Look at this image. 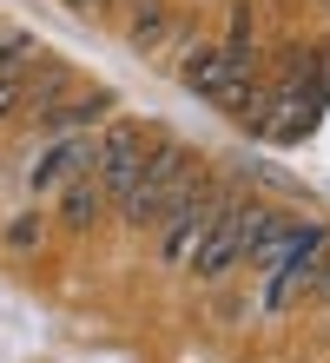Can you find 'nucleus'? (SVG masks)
Here are the masks:
<instances>
[{
    "instance_id": "f257e3e1",
    "label": "nucleus",
    "mask_w": 330,
    "mask_h": 363,
    "mask_svg": "<svg viewBox=\"0 0 330 363\" xmlns=\"http://www.w3.org/2000/svg\"><path fill=\"white\" fill-rule=\"evenodd\" d=\"M185 199H211V185L198 179L192 152H185V145H152L145 165H139V179L119 191V205H113V211H119L132 231H152L172 205H185Z\"/></svg>"
},
{
    "instance_id": "f03ea898",
    "label": "nucleus",
    "mask_w": 330,
    "mask_h": 363,
    "mask_svg": "<svg viewBox=\"0 0 330 363\" xmlns=\"http://www.w3.org/2000/svg\"><path fill=\"white\" fill-rule=\"evenodd\" d=\"M145 152H152V133L139 119H126V113H113L93 133V185L106 191V199L119 205V191L139 179V165H145Z\"/></svg>"
},
{
    "instance_id": "7ed1b4c3",
    "label": "nucleus",
    "mask_w": 330,
    "mask_h": 363,
    "mask_svg": "<svg viewBox=\"0 0 330 363\" xmlns=\"http://www.w3.org/2000/svg\"><path fill=\"white\" fill-rule=\"evenodd\" d=\"M238 218H245V199H218V205H211L205 238H198V251L185 258V271H192V277L218 284L225 271H238V264H245V238H238Z\"/></svg>"
},
{
    "instance_id": "20e7f679",
    "label": "nucleus",
    "mask_w": 330,
    "mask_h": 363,
    "mask_svg": "<svg viewBox=\"0 0 330 363\" xmlns=\"http://www.w3.org/2000/svg\"><path fill=\"white\" fill-rule=\"evenodd\" d=\"M251 73V53H238V47H192L185 53V93H198V99H225L238 79Z\"/></svg>"
},
{
    "instance_id": "39448f33",
    "label": "nucleus",
    "mask_w": 330,
    "mask_h": 363,
    "mask_svg": "<svg viewBox=\"0 0 330 363\" xmlns=\"http://www.w3.org/2000/svg\"><path fill=\"white\" fill-rule=\"evenodd\" d=\"M211 205H218V199H185V205H172L165 218L152 225V238H159L152 251H159L165 264H185L192 251H198V238H205V225H211Z\"/></svg>"
},
{
    "instance_id": "423d86ee",
    "label": "nucleus",
    "mask_w": 330,
    "mask_h": 363,
    "mask_svg": "<svg viewBox=\"0 0 330 363\" xmlns=\"http://www.w3.org/2000/svg\"><path fill=\"white\" fill-rule=\"evenodd\" d=\"M284 231H291V211H277V205H245L238 238H245V264H251V271L284 264Z\"/></svg>"
},
{
    "instance_id": "0eeeda50",
    "label": "nucleus",
    "mask_w": 330,
    "mask_h": 363,
    "mask_svg": "<svg viewBox=\"0 0 330 363\" xmlns=\"http://www.w3.org/2000/svg\"><path fill=\"white\" fill-rule=\"evenodd\" d=\"M79 172H93V139H86V133H53V145L33 159V191L47 199V191H60L66 179H79Z\"/></svg>"
},
{
    "instance_id": "6e6552de",
    "label": "nucleus",
    "mask_w": 330,
    "mask_h": 363,
    "mask_svg": "<svg viewBox=\"0 0 330 363\" xmlns=\"http://www.w3.org/2000/svg\"><path fill=\"white\" fill-rule=\"evenodd\" d=\"M53 211H60V225L73 231V238H86V231H99V218L113 211V199L93 185V172H79V179H66L53 191Z\"/></svg>"
},
{
    "instance_id": "1a4fd4ad",
    "label": "nucleus",
    "mask_w": 330,
    "mask_h": 363,
    "mask_svg": "<svg viewBox=\"0 0 330 363\" xmlns=\"http://www.w3.org/2000/svg\"><path fill=\"white\" fill-rule=\"evenodd\" d=\"M113 113H119V106H113V93H106V86H79V93H66V99L53 106L47 133H99Z\"/></svg>"
},
{
    "instance_id": "9d476101",
    "label": "nucleus",
    "mask_w": 330,
    "mask_h": 363,
    "mask_svg": "<svg viewBox=\"0 0 330 363\" xmlns=\"http://www.w3.org/2000/svg\"><path fill=\"white\" fill-rule=\"evenodd\" d=\"M304 297H311V271H297V264H271L264 271V311H297Z\"/></svg>"
},
{
    "instance_id": "9b49d317",
    "label": "nucleus",
    "mask_w": 330,
    "mask_h": 363,
    "mask_svg": "<svg viewBox=\"0 0 330 363\" xmlns=\"http://www.w3.org/2000/svg\"><path fill=\"white\" fill-rule=\"evenodd\" d=\"M40 67V40L20 27H0V73H33Z\"/></svg>"
},
{
    "instance_id": "f8f14e48",
    "label": "nucleus",
    "mask_w": 330,
    "mask_h": 363,
    "mask_svg": "<svg viewBox=\"0 0 330 363\" xmlns=\"http://www.w3.org/2000/svg\"><path fill=\"white\" fill-rule=\"evenodd\" d=\"M165 33H172V20H165V7L152 0V7H139L132 13V47L139 53H152V47H165Z\"/></svg>"
},
{
    "instance_id": "ddd939ff",
    "label": "nucleus",
    "mask_w": 330,
    "mask_h": 363,
    "mask_svg": "<svg viewBox=\"0 0 330 363\" xmlns=\"http://www.w3.org/2000/svg\"><path fill=\"white\" fill-rule=\"evenodd\" d=\"M40 238H47V225H40L33 211H20V218L7 225V245L20 251V258H27V251H40Z\"/></svg>"
},
{
    "instance_id": "4468645a",
    "label": "nucleus",
    "mask_w": 330,
    "mask_h": 363,
    "mask_svg": "<svg viewBox=\"0 0 330 363\" xmlns=\"http://www.w3.org/2000/svg\"><path fill=\"white\" fill-rule=\"evenodd\" d=\"M20 99H27V73H0V125L20 119Z\"/></svg>"
},
{
    "instance_id": "2eb2a0df",
    "label": "nucleus",
    "mask_w": 330,
    "mask_h": 363,
    "mask_svg": "<svg viewBox=\"0 0 330 363\" xmlns=\"http://www.w3.org/2000/svg\"><path fill=\"white\" fill-rule=\"evenodd\" d=\"M311 304H324V311H330V251L311 264Z\"/></svg>"
}]
</instances>
